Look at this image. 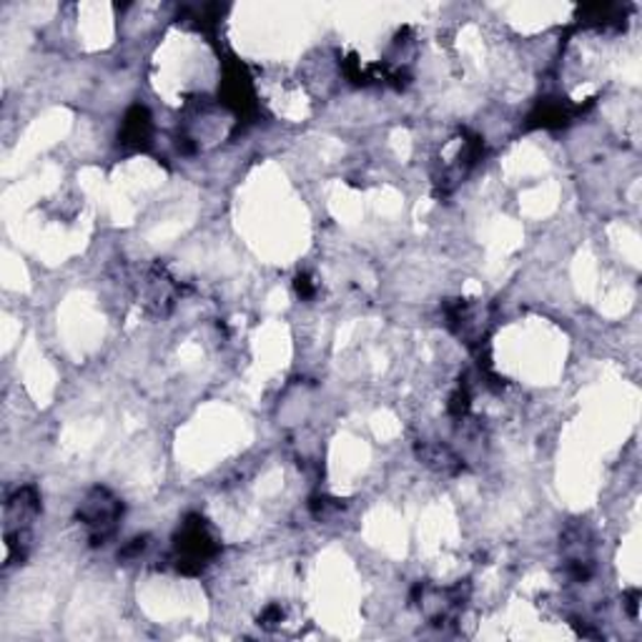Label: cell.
I'll return each mask as SVG.
<instances>
[{
    "label": "cell",
    "instance_id": "1",
    "mask_svg": "<svg viewBox=\"0 0 642 642\" xmlns=\"http://www.w3.org/2000/svg\"><path fill=\"white\" fill-rule=\"evenodd\" d=\"M123 507L109 489H93L91 495L83 499L81 509H78V520L88 530V538L93 544H103L116 532Z\"/></svg>",
    "mask_w": 642,
    "mask_h": 642
},
{
    "label": "cell",
    "instance_id": "3",
    "mask_svg": "<svg viewBox=\"0 0 642 642\" xmlns=\"http://www.w3.org/2000/svg\"><path fill=\"white\" fill-rule=\"evenodd\" d=\"M148 134H151V119L144 109H134L123 123V138H126V144H144Z\"/></svg>",
    "mask_w": 642,
    "mask_h": 642
},
{
    "label": "cell",
    "instance_id": "2",
    "mask_svg": "<svg viewBox=\"0 0 642 642\" xmlns=\"http://www.w3.org/2000/svg\"><path fill=\"white\" fill-rule=\"evenodd\" d=\"M218 544L209 534V527L204 520H191L183 525L181 538L176 542V555H179V565L187 570H201L206 562L216 555Z\"/></svg>",
    "mask_w": 642,
    "mask_h": 642
}]
</instances>
